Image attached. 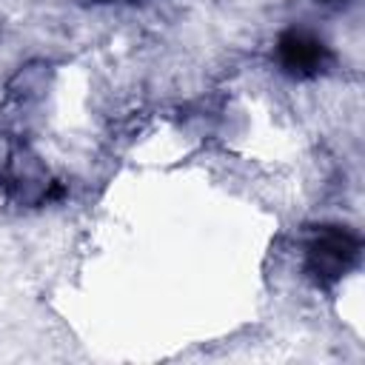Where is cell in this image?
I'll list each match as a JSON object with an SVG mask.
<instances>
[{
    "label": "cell",
    "mask_w": 365,
    "mask_h": 365,
    "mask_svg": "<svg viewBox=\"0 0 365 365\" xmlns=\"http://www.w3.org/2000/svg\"><path fill=\"white\" fill-rule=\"evenodd\" d=\"M356 262H359V237L339 225L322 228L305 254V271L319 285H331L342 279Z\"/></svg>",
    "instance_id": "1"
},
{
    "label": "cell",
    "mask_w": 365,
    "mask_h": 365,
    "mask_svg": "<svg viewBox=\"0 0 365 365\" xmlns=\"http://www.w3.org/2000/svg\"><path fill=\"white\" fill-rule=\"evenodd\" d=\"M328 60H331V54H328L325 43L308 31L291 29L279 37V63L291 74H299V77L319 74L328 66Z\"/></svg>",
    "instance_id": "2"
},
{
    "label": "cell",
    "mask_w": 365,
    "mask_h": 365,
    "mask_svg": "<svg viewBox=\"0 0 365 365\" xmlns=\"http://www.w3.org/2000/svg\"><path fill=\"white\" fill-rule=\"evenodd\" d=\"M77 3H114V0H77Z\"/></svg>",
    "instance_id": "4"
},
{
    "label": "cell",
    "mask_w": 365,
    "mask_h": 365,
    "mask_svg": "<svg viewBox=\"0 0 365 365\" xmlns=\"http://www.w3.org/2000/svg\"><path fill=\"white\" fill-rule=\"evenodd\" d=\"M319 3H328V6H345L348 0H319Z\"/></svg>",
    "instance_id": "3"
}]
</instances>
